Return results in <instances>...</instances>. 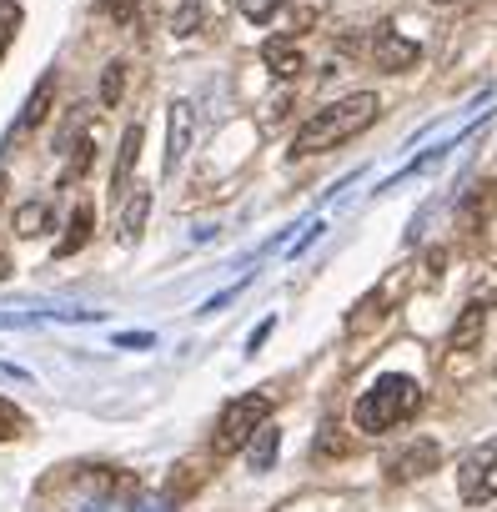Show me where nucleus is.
Segmentation results:
<instances>
[{"label":"nucleus","mask_w":497,"mask_h":512,"mask_svg":"<svg viewBox=\"0 0 497 512\" xmlns=\"http://www.w3.org/2000/svg\"><path fill=\"white\" fill-rule=\"evenodd\" d=\"M141 121H131L126 131H121V151H116V171H111V201H126V191H131V171H136V161H141Z\"/></svg>","instance_id":"6e6552de"},{"label":"nucleus","mask_w":497,"mask_h":512,"mask_svg":"<svg viewBox=\"0 0 497 512\" xmlns=\"http://www.w3.org/2000/svg\"><path fill=\"white\" fill-rule=\"evenodd\" d=\"M21 432H26V412L11 397H0V442H16Z\"/></svg>","instance_id":"b1692460"},{"label":"nucleus","mask_w":497,"mask_h":512,"mask_svg":"<svg viewBox=\"0 0 497 512\" xmlns=\"http://www.w3.org/2000/svg\"><path fill=\"white\" fill-rule=\"evenodd\" d=\"M91 226H96V211H91V206H76L71 221H66V236L56 241V256H76V251L91 241Z\"/></svg>","instance_id":"2eb2a0df"},{"label":"nucleus","mask_w":497,"mask_h":512,"mask_svg":"<svg viewBox=\"0 0 497 512\" xmlns=\"http://www.w3.org/2000/svg\"><path fill=\"white\" fill-rule=\"evenodd\" d=\"M201 482H206V472H201V462L191 457V462H181V467L171 472V482H166V497H171V502H186V497H191Z\"/></svg>","instance_id":"a211bd4d"},{"label":"nucleus","mask_w":497,"mask_h":512,"mask_svg":"<svg viewBox=\"0 0 497 512\" xmlns=\"http://www.w3.org/2000/svg\"><path fill=\"white\" fill-rule=\"evenodd\" d=\"M116 347H131L136 352V347H156V337L151 332H116Z\"/></svg>","instance_id":"bb28decb"},{"label":"nucleus","mask_w":497,"mask_h":512,"mask_svg":"<svg viewBox=\"0 0 497 512\" xmlns=\"http://www.w3.org/2000/svg\"><path fill=\"white\" fill-rule=\"evenodd\" d=\"M101 11H111V16L121 21V26H126L131 16H136V11H131V0H101Z\"/></svg>","instance_id":"c85d7f7f"},{"label":"nucleus","mask_w":497,"mask_h":512,"mask_svg":"<svg viewBox=\"0 0 497 512\" xmlns=\"http://www.w3.org/2000/svg\"><path fill=\"white\" fill-rule=\"evenodd\" d=\"M492 206H497V186H472V191L462 196V206H457V226L477 236V231L487 226V216H492Z\"/></svg>","instance_id":"f8f14e48"},{"label":"nucleus","mask_w":497,"mask_h":512,"mask_svg":"<svg viewBox=\"0 0 497 512\" xmlns=\"http://www.w3.org/2000/svg\"><path fill=\"white\" fill-rule=\"evenodd\" d=\"M482 332H487V302L477 297V302L462 307V317H457V327H452V352H477Z\"/></svg>","instance_id":"9b49d317"},{"label":"nucleus","mask_w":497,"mask_h":512,"mask_svg":"<svg viewBox=\"0 0 497 512\" xmlns=\"http://www.w3.org/2000/svg\"><path fill=\"white\" fill-rule=\"evenodd\" d=\"M176 502L171 497H146V502H136V512H171Z\"/></svg>","instance_id":"c756f323"},{"label":"nucleus","mask_w":497,"mask_h":512,"mask_svg":"<svg viewBox=\"0 0 497 512\" xmlns=\"http://www.w3.org/2000/svg\"><path fill=\"white\" fill-rule=\"evenodd\" d=\"M377 96L372 91H357V96H342V101H332V106H322V111H312V121L292 136V151L297 156H317V151H337L342 141H352V136H362L372 121H377Z\"/></svg>","instance_id":"f257e3e1"},{"label":"nucleus","mask_w":497,"mask_h":512,"mask_svg":"<svg viewBox=\"0 0 497 512\" xmlns=\"http://www.w3.org/2000/svg\"><path fill=\"white\" fill-rule=\"evenodd\" d=\"M196 136V106L191 101H171L166 106V176H176V166L186 161Z\"/></svg>","instance_id":"39448f33"},{"label":"nucleus","mask_w":497,"mask_h":512,"mask_svg":"<svg viewBox=\"0 0 497 512\" xmlns=\"http://www.w3.org/2000/svg\"><path fill=\"white\" fill-rule=\"evenodd\" d=\"M51 231V206L46 201H26L21 211H16V236H46Z\"/></svg>","instance_id":"f3484780"},{"label":"nucleus","mask_w":497,"mask_h":512,"mask_svg":"<svg viewBox=\"0 0 497 512\" xmlns=\"http://www.w3.org/2000/svg\"><path fill=\"white\" fill-rule=\"evenodd\" d=\"M146 216H151V191L146 186H131L126 191V201H121V246H136L141 241V231H146Z\"/></svg>","instance_id":"9d476101"},{"label":"nucleus","mask_w":497,"mask_h":512,"mask_svg":"<svg viewBox=\"0 0 497 512\" xmlns=\"http://www.w3.org/2000/svg\"><path fill=\"white\" fill-rule=\"evenodd\" d=\"M442 267H447V251H427V277H432V282L442 277Z\"/></svg>","instance_id":"7c9ffc66"},{"label":"nucleus","mask_w":497,"mask_h":512,"mask_svg":"<svg viewBox=\"0 0 497 512\" xmlns=\"http://www.w3.org/2000/svg\"><path fill=\"white\" fill-rule=\"evenodd\" d=\"M51 101H56V76H41V86L31 91V101H26V111H21V126H16V131H36V126L51 116Z\"/></svg>","instance_id":"dca6fc26"},{"label":"nucleus","mask_w":497,"mask_h":512,"mask_svg":"<svg viewBox=\"0 0 497 512\" xmlns=\"http://www.w3.org/2000/svg\"><path fill=\"white\" fill-rule=\"evenodd\" d=\"M196 31H201V0H176L171 36H196Z\"/></svg>","instance_id":"aec40b11"},{"label":"nucleus","mask_w":497,"mask_h":512,"mask_svg":"<svg viewBox=\"0 0 497 512\" xmlns=\"http://www.w3.org/2000/svg\"><path fill=\"white\" fill-rule=\"evenodd\" d=\"M36 317L31 312H0V332H16V327H31Z\"/></svg>","instance_id":"cd10ccee"},{"label":"nucleus","mask_w":497,"mask_h":512,"mask_svg":"<svg viewBox=\"0 0 497 512\" xmlns=\"http://www.w3.org/2000/svg\"><path fill=\"white\" fill-rule=\"evenodd\" d=\"M277 452H282V427H262L252 442H246V467H252V472H272L277 467Z\"/></svg>","instance_id":"ddd939ff"},{"label":"nucleus","mask_w":497,"mask_h":512,"mask_svg":"<svg viewBox=\"0 0 497 512\" xmlns=\"http://www.w3.org/2000/svg\"><path fill=\"white\" fill-rule=\"evenodd\" d=\"M287 111H292V91L272 96V101H267V126H282V121H287Z\"/></svg>","instance_id":"a878e982"},{"label":"nucleus","mask_w":497,"mask_h":512,"mask_svg":"<svg viewBox=\"0 0 497 512\" xmlns=\"http://www.w3.org/2000/svg\"><path fill=\"white\" fill-rule=\"evenodd\" d=\"M392 297H397V282H387L382 292H367V297H362V302L352 307V317H347V332H352V337H362V332L382 327V317H387Z\"/></svg>","instance_id":"1a4fd4ad"},{"label":"nucleus","mask_w":497,"mask_h":512,"mask_svg":"<svg viewBox=\"0 0 497 512\" xmlns=\"http://www.w3.org/2000/svg\"><path fill=\"white\" fill-rule=\"evenodd\" d=\"M267 337H272V322H262V327H257V332H252V337H246V352H257V347H262V342H267Z\"/></svg>","instance_id":"473e14b6"},{"label":"nucleus","mask_w":497,"mask_h":512,"mask_svg":"<svg viewBox=\"0 0 497 512\" xmlns=\"http://www.w3.org/2000/svg\"><path fill=\"white\" fill-rule=\"evenodd\" d=\"M322 231H327V226H322V221H317V226H312V231H307V236H302V241H297V246H292V262H297V256H302V251H307V246H312V241H317V236H322Z\"/></svg>","instance_id":"2f4dec72"},{"label":"nucleus","mask_w":497,"mask_h":512,"mask_svg":"<svg viewBox=\"0 0 497 512\" xmlns=\"http://www.w3.org/2000/svg\"><path fill=\"white\" fill-rule=\"evenodd\" d=\"M327 6H332V0H287V26H292V36H312V31L327 21Z\"/></svg>","instance_id":"4468645a"},{"label":"nucleus","mask_w":497,"mask_h":512,"mask_svg":"<svg viewBox=\"0 0 497 512\" xmlns=\"http://www.w3.org/2000/svg\"><path fill=\"white\" fill-rule=\"evenodd\" d=\"M432 6H457V0H432Z\"/></svg>","instance_id":"f704fd0d"},{"label":"nucleus","mask_w":497,"mask_h":512,"mask_svg":"<svg viewBox=\"0 0 497 512\" xmlns=\"http://www.w3.org/2000/svg\"><path fill=\"white\" fill-rule=\"evenodd\" d=\"M272 417V392H246V397H231L221 407V422H216V437H211V452L216 457H231L252 442Z\"/></svg>","instance_id":"7ed1b4c3"},{"label":"nucleus","mask_w":497,"mask_h":512,"mask_svg":"<svg viewBox=\"0 0 497 512\" xmlns=\"http://www.w3.org/2000/svg\"><path fill=\"white\" fill-rule=\"evenodd\" d=\"M497 497V447L482 457V472H477V482H472V492L462 497L467 507H482V502H492Z\"/></svg>","instance_id":"6ab92c4d"},{"label":"nucleus","mask_w":497,"mask_h":512,"mask_svg":"<svg viewBox=\"0 0 497 512\" xmlns=\"http://www.w3.org/2000/svg\"><path fill=\"white\" fill-rule=\"evenodd\" d=\"M21 6L16 0H0V61H6V51H11V41H16V31H21Z\"/></svg>","instance_id":"412c9836"},{"label":"nucleus","mask_w":497,"mask_h":512,"mask_svg":"<svg viewBox=\"0 0 497 512\" xmlns=\"http://www.w3.org/2000/svg\"><path fill=\"white\" fill-rule=\"evenodd\" d=\"M91 156H96V141H91V136H81V141L71 146V161H66L61 181H66V186H71V181H81V176H86V166H91Z\"/></svg>","instance_id":"4be33fe9"},{"label":"nucleus","mask_w":497,"mask_h":512,"mask_svg":"<svg viewBox=\"0 0 497 512\" xmlns=\"http://www.w3.org/2000/svg\"><path fill=\"white\" fill-rule=\"evenodd\" d=\"M121 91H126V66L121 61H111L106 66V76H101V106L111 111V106H121Z\"/></svg>","instance_id":"5701e85b"},{"label":"nucleus","mask_w":497,"mask_h":512,"mask_svg":"<svg viewBox=\"0 0 497 512\" xmlns=\"http://www.w3.org/2000/svg\"><path fill=\"white\" fill-rule=\"evenodd\" d=\"M417 407H422V387H417L412 377H402V372H387V377H377V382L352 402V422H357L362 432H392V427L407 422Z\"/></svg>","instance_id":"f03ea898"},{"label":"nucleus","mask_w":497,"mask_h":512,"mask_svg":"<svg viewBox=\"0 0 497 512\" xmlns=\"http://www.w3.org/2000/svg\"><path fill=\"white\" fill-rule=\"evenodd\" d=\"M277 11H282V0H241V16L257 21V26H267Z\"/></svg>","instance_id":"393cba45"},{"label":"nucleus","mask_w":497,"mask_h":512,"mask_svg":"<svg viewBox=\"0 0 497 512\" xmlns=\"http://www.w3.org/2000/svg\"><path fill=\"white\" fill-rule=\"evenodd\" d=\"M367 56H372V66L377 71H412L417 66V41H407V36H397L392 26H377L372 31V41H367Z\"/></svg>","instance_id":"20e7f679"},{"label":"nucleus","mask_w":497,"mask_h":512,"mask_svg":"<svg viewBox=\"0 0 497 512\" xmlns=\"http://www.w3.org/2000/svg\"><path fill=\"white\" fill-rule=\"evenodd\" d=\"M6 186H11V181H6V171H0V201H6Z\"/></svg>","instance_id":"72a5a7b5"},{"label":"nucleus","mask_w":497,"mask_h":512,"mask_svg":"<svg viewBox=\"0 0 497 512\" xmlns=\"http://www.w3.org/2000/svg\"><path fill=\"white\" fill-rule=\"evenodd\" d=\"M437 462H442V447H437L432 437H417V442H407V447L387 462V472H392V482H417V477L437 472Z\"/></svg>","instance_id":"423d86ee"},{"label":"nucleus","mask_w":497,"mask_h":512,"mask_svg":"<svg viewBox=\"0 0 497 512\" xmlns=\"http://www.w3.org/2000/svg\"><path fill=\"white\" fill-rule=\"evenodd\" d=\"M262 61H267V71H272L277 81H297V76L307 71V56H302L297 36H272V41L262 46Z\"/></svg>","instance_id":"0eeeda50"}]
</instances>
